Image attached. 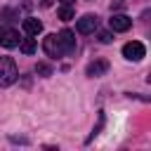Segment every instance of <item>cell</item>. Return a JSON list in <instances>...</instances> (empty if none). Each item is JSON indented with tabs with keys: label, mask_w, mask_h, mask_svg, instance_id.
Masks as SVG:
<instances>
[{
	"label": "cell",
	"mask_w": 151,
	"mask_h": 151,
	"mask_svg": "<svg viewBox=\"0 0 151 151\" xmlns=\"http://www.w3.org/2000/svg\"><path fill=\"white\" fill-rule=\"evenodd\" d=\"M19 71L12 57H0V87H9L17 80Z\"/></svg>",
	"instance_id": "1"
},
{
	"label": "cell",
	"mask_w": 151,
	"mask_h": 151,
	"mask_svg": "<svg viewBox=\"0 0 151 151\" xmlns=\"http://www.w3.org/2000/svg\"><path fill=\"white\" fill-rule=\"evenodd\" d=\"M123 57L130 59V61H139V59H144V57H146V47H144V42H139V40H130V42H125V45H123Z\"/></svg>",
	"instance_id": "2"
},
{
	"label": "cell",
	"mask_w": 151,
	"mask_h": 151,
	"mask_svg": "<svg viewBox=\"0 0 151 151\" xmlns=\"http://www.w3.org/2000/svg\"><path fill=\"white\" fill-rule=\"evenodd\" d=\"M42 50L47 52V57H54V59L64 57V50H61V45H59V38H57V33H50V35H45V40H42Z\"/></svg>",
	"instance_id": "3"
},
{
	"label": "cell",
	"mask_w": 151,
	"mask_h": 151,
	"mask_svg": "<svg viewBox=\"0 0 151 151\" xmlns=\"http://www.w3.org/2000/svg\"><path fill=\"white\" fill-rule=\"evenodd\" d=\"M94 28H97V17H94V14H85V17H80V19L76 21V31L83 33V35L92 33Z\"/></svg>",
	"instance_id": "4"
},
{
	"label": "cell",
	"mask_w": 151,
	"mask_h": 151,
	"mask_svg": "<svg viewBox=\"0 0 151 151\" xmlns=\"http://www.w3.org/2000/svg\"><path fill=\"white\" fill-rule=\"evenodd\" d=\"M19 33L14 31V28H0V45L2 47H7V50H12V47H17L19 45Z\"/></svg>",
	"instance_id": "5"
},
{
	"label": "cell",
	"mask_w": 151,
	"mask_h": 151,
	"mask_svg": "<svg viewBox=\"0 0 151 151\" xmlns=\"http://www.w3.org/2000/svg\"><path fill=\"white\" fill-rule=\"evenodd\" d=\"M109 26H111V31L123 33V31H130L132 19H130V17H125V14H113V17L109 19Z\"/></svg>",
	"instance_id": "6"
},
{
	"label": "cell",
	"mask_w": 151,
	"mask_h": 151,
	"mask_svg": "<svg viewBox=\"0 0 151 151\" xmlns=\"http://www.w3.org/2000/svg\"><path fill=\"white\" fill-rule=\"evenodd\" d=\"M57 38H59V45H61V50H64V54L66 52H73L76 50V35L68 31V28H64L61 33H57Z\"/></svg>",
	"instance_id": "7"
},
{
	"label": "cell",
	"mask_w": 151,
	"mask_h": 151,
	"mask_svg": "<svg viewBox=\"0 0 151 151\" xmlns=\"http://www.w3.org/2000/svg\"><path fill=\"white\" fill-rule=\"evenodd\" d=\"M106 71H109V61H106V59H97V61L87 64V68H85V73H87L90 78H99V76H104Z\"/></svg>",
	"instance_id": "8"
},
{
	"label": "cell",
	"mask_w": 151,
	"mask_h": 151,
	"mask_svg": "<svg viewBox=\"0 0 151 151\" xmlns=\"http://www.w3.org/2000/svg\"><path fill=\"white\" fill-rule=\"evenodd\" d=\"M24 31H26L28 35H38V33L42 31V24H40L38 19L28 17V19H24Z\"/></svg>",
	"instance_id": "9"
},
{
	"label": "cell",
	"mask_w": 151,
	"mask_h": 151,
	"mask_svg": "<svg viewBox=\"0 0 151 151\" xmlns=\"http://www.w3.org/2000/svg\"><path fill=\"white\" fill-rule=\"evenodd\" d=\"M35 38H24V40H19V50L24 52V54H33L35 52Z\"/></svg>",
	"instance_id": "10"
},
{
	"label": "cell",
	"mask_w": 151,
	"mask_h": 151,
	"mask_svg": "<svg viewBox=\"0 0 151 151\" xmlns=\"http://www.w3.org/2000/svg\"><path fill=\"white\" fill-rule=\"evenodd\" d=\"M35 73L47 78V76H52V66H50V64H45V61H38V64H35Z\"/></svg>",
	"instance_id": "11"
},
{
	"label": "cell",
	"mask_w": 151,
	"mask_h": 151,
	"mask_svg": "<svg viewBox=\"0 0 151 151\" xmlns=\"http://www.w3.org/2000/svg\"><path fill=\"white\" fill-rule=\"evenodd\" d=\"M59 19H61V21H71V19H73V9H71L68 5H64V7L59 9Z\"/></svg>",
	"instance_id": "12"
},
{
	"label": "cell",
	"mask_w": 151,
	"mask_h": 151,
	"mask_svg": "<svg viewBox=\"0 0 151 151\" xmlns=\"http://www.w3.org/2000/svg\"><path fill=\"white\" fill-rule=\"evenodd\" d=\"M99 40H101V42H111L113 38H111V33H109V31H101V33H99Z\"/></svg>",
	"instance_id": "13"
},
{
	"label": "cell",
	"mask_w": 151,
	"mask_h": 151,
	"mask_svg": "<svg viewBox=\"0 0 151 151\" xmlns=\"http://www.w3.org/2000/svg\"><path fill=\"white\" fill-rule=\"evenodd\" d=\"M59 2H64V5H71V2H73V0H59Z\"/></svg>",
	"instance_id": "14"
}]
</instances>
